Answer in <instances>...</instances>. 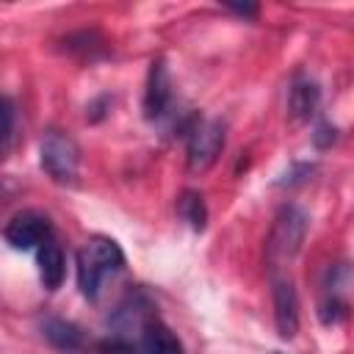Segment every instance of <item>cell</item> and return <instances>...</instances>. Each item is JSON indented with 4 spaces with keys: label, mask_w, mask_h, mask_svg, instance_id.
Returning a JSON list of instances; mask_svg holds the SVG:
<instances>
[{
    "label": "cell",
    "mask_w": 354,
    "mask_h": 354,
    "mask_svg": "<svg viewBox=\"0 0 354 354\" xmlns=\"http://www.w3.org/2000/svg\"><path fill=\"white\" fill-rule=\"evenodd\" d=\"M124 268L122 246L108 235H91L77 252V288L86 299H97L105 279Z\"/></svg>",
    "instance_id": "1"
},
{
    "label": "cell",
    "mask_w": 354,
    "mask_h": 354,
    "mask_svg": "<svg viewBox=\"0 0 354 354\" xmlns=\"http://www.w3.org/2000/svg\"><path fill=\"white\" fill-rule=\"evenodd\" d=\"M307 227H310V218H307L304 207H299V205L279 207V213L274 216V224L268 230V238H266V266H268L271 277L277 271H282L301 252Z\"/></svg>",
    "instance_id": "2"
},
{
    "label": "cell",
    "mask_w": 354,
    "mask_h": 354,
    "mask_svg": "<svg viewBox=\"0 0 354 354\" xmlns=\"http://www.w3.org/2000/svg\"><path fill=\"white\" fill-rule=\"evenodd\" d=\"M39 160L50 180H55L61 185H72L77 180L80 149L72 136H66L61 130H47L41 138V147H39Z\"/></svg>",
    "instance_id": "3"
},
{
    "label": "cell",
    "mask_w": 354,
    "mask_h": 354,
    "mask_svg": "<svg viewBox=\"0 0 354 354\" xmlns=\"http://www.w3.org/2000/svg\"><path fill=\"white\" fill-rule=\"evenodd\" d=\"M185 158L191 171H205L216 163L224 149V124L218 119H196L188 124Z\"/></svg>",
    "instance_id": "4"
},
{
    "label": "cell",
    "mask_w": 354,
    "mask_h": 354,
    "mask_svg": "<svg viewBox=\"0 0 354 354\" xmlns=\"http://www.w3.org/2000/svg\"><path fill=\"white\" fill-rule=\"evenodd\" d=\"M144 116L155 124L174 119V88H171V75L163 58H155L149 64L147 91H144Z\"/></svg>",
    "instance_id": "5"
},
{
    "label": "cell",
    "mask_w": 354,
    "mask_h": 354,
    "mask_svg": "<svg viewBox=\"0 0 354 354\" xmlns=\"http://www.w3.org/2000/svg\"><path fill=\"white\" fill-rule=\"evenodd\" d=\"M3 238H6L8 246L22 249V252L41 249L53 238V224L39 210H19L8 218L6 230H3Z\"/></svg>",
    "instance_id": "6"
},
{
    "label": "cell",
    "mask_w": 354,
    "mask_h": 354,
    "mask_svg": "<svg viewBox=\"0 0 354 354\" xmlns=\"http://www.w3.org/2000/svg\"><path fill=\"white\" fill-rule=\"evenodd\" d=\"M271 299H274V324L279 337L293 340L299 332V296L288 277H271Z\"/></svg>",
    "instance_id": "7"
},
{
    "label": "cell",
    "mask_w": 354,
    "mask_h": 354,
    "mask_svg": "<svg viewBox=\"0 0 354 354\" xmlns=\"http://www.w3.org/2000/svg\"><path fill=\"white\" fill-rule=\"evenodd\" d=\"M36 263H39V279L47 290H58L64 277H66V257L64 249L50 238L41 249H36Z\"/></svg>",
    "instance_id": "8"
},
{
    "label": "cell",
    "mask_w": 354,
    "mask_h": 354,
    "mask_svg": "<svg viewBox=\"0 0 354 354\" xmlns=\"http://www.w3.org/2000/svg\"><path fill=\"white\" fill-rule=\"evenodd\" d=\"M138 346H141V354H185L180 337L160 318H152L144 326V332L138 337Z\"/></svg>",
    "instance_id": "9"
},
{
    "label": "cell",
    "mask_w": 354,
    "mask_h": 354,
    "mask_svg": "<svg viewBox=\"0 0 354 354\" xmlns=\"http://www.w3.org/2000/svg\"><path fill=\"white\" fill-rule=\"evenodd\" d=\"M321 105V88L315 80H307V77H299L290 91H288V108L293 113V119L299 122H307Z\"/></svg>",
    "instance_id": "10"
},
{
    "label": "cell",
    "mask_w": 354,
    "mask_h": 354,
    "mask_svg": "<svg viewBox=\"0 0 354 354\" xmlns=\"http://www.w3.org/2000/svg\"><path fill=\"white\" fill-rule=\"evenodd\" d=\"M41 335L58 351H77L83 346L80 326L72 324V321H66V318H44L41 321Z\"/></svg>",
    "instance_id": "11"
},
{
    "label": "cell",
    "mask_w": 354,
    "mask_h": 354,
    "mask_svg": "<svg viewBox=\"0 0 354 354\" xmlns=\"http://www.w3.org/2000/svg\"><path fill=\"white\" fill-rule=\"evenodd\" d=\"M177 213H180V218H183L194 232H202V230L207 227V207H205V199H202V194L194 191V188H188V191L180 194V199H177Z\"/></svg>",
    "instance_id": "12"
},
{
    "label": "cell",
    "mask_w": 354,
    "mask_h": 354,
    "mask_svg": "<svg viewBox=\"0 0 354 354\" xmlns=\"http://www.w3.org/2000/svg\"><path fill=\"white\" fill-rule=\"evenodd\" d=\"M318 315H321V321H324L326 326L340 324V321L348 315V304H346V299L337 293V279H332V285H326V293H324V299H321V304H318Z\"/></svg>",
    "instance_id": "13"
},
{
    "label": "cell",
    "mask_w": 354,
    "mask_h": 354,
    "mask_svg": "<svg viewBox=\"0 0 354 354\" xmlns=\"http://www.w3.org/2000/svg\"><path fill=\"white\" fill-rule=\"evenodd\" d=\"M17 130V108L11 97H3V158H8L11 147H14V133Z\"/></svg>",
    "instance_id": "14"
},
{
    "label": "cell",
    "mask_w": 354,
    "mask_h": 354,
    "mask_svg": "<svg viewBox=\"0 0 354 354\" xmlns=\"http://www.w3.org/2000/svg\"><path fill=\"white\" fill-rule=\"evenodd\" d=\"M100 354H141V346L133 337H122V335H108L100 343Z\"/></svg>",
    "instance_id": "15"
},
{
    "label": "cell",
    "mask_w": 354,
    "mask_h": 354,
    "mask_svg": "<svg viewBox=\"0 0 354 354\" xmlns=\"http://www.w3.org/2000/svg\"><path fill=\"white\" fill-rule=\"evenodd\" d=\"M335 141H337V130H335L329 122H318V124H315V133H313V144H315L318 149H329Z\"/></svg>",
    "instance_id": "16"
},
{
    "label": "cell",
    "mask_w": 354,
    "mask_h": 354,
    "mask_svg": "<svg viewBox=\"0 0 354 354\" xmlns=\"http://www.w3.org/2000/svg\"><path fill=\"white\" fill-rule=\"evenodd\" d=\"M227 8H232V11L241 14V17H254V14H257V6H232V3H230Z\"/></svg>",
    "instance_id": "17"
},
{
    "label": "cell",
    "mask_w": 354,
    "mask_h": 354,
    "mask_svg": "<svg viewBox=\"0 0 354 354\" xmlns=\"http://www.w3.org/2000/svg\"><path fill=\"white\" fill-rule=\"evenodd\" d=\"M274 354H279V351H274Z\"/></svg>",
    "instance_id": "18"
}]
</instances>
